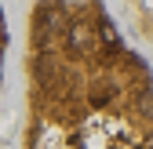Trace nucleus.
<instances>
[{
  "instance_id": "obj_1",
  "label": "nucleus",
  "mask_w": 153,
  "mask_h": 149,
  "mask_svg": "<svg viewBox=\"0 0 153 149\" xmlns=\"http://www.w3.org/2000/svg\"><path fill=\"white\" fill-rule=\"evenodd\" d=\"M22 149H153V69L102 0L33 4Z\"/></svg>"
}]
</instances>
